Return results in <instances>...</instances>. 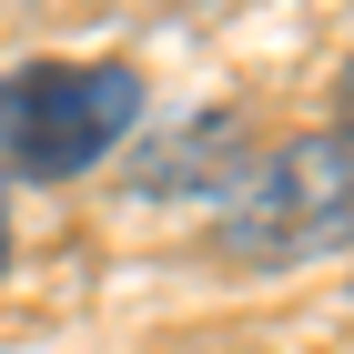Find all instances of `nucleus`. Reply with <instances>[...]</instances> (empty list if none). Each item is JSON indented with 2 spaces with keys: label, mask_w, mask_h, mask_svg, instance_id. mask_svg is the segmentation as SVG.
<instances>
[{
  "label": "nucleus",
  "mask_w": 354,
  "mask_h": 354,
  "mask_svg": "<svg viewBox=\"0 0 354 354\" xmlns=\"http://www.w3.org/2000/svg\"><path fill=\"white\" fill-rule=\"evenodd\" d=\"M142 122V71L122 61H30L0 82V172L21 183H71L111 162Z\"/></svg>",
  "instance_id": "f257e3e1"
},
{
  "label": "nucleus",
  "mask_w": 354,
  "mask_h": 354,
  "mask_svg": "<svg viewBox=\"0 0 354 354\" xmlns=\"http://www.w3.org/2000/svg\"><path fill=\"white\" fill-rule=\"evenodd\" d=\"M223 243L243 253V263H314V253H334L344 243V132L294 142V152L233 203Z\"/></svg>",
  "instance_id": "f03ea898"
},
{
  "label": "nucleus",
  "mask_w": 354,
  "mask_h": 354,
  "mask_svg": "<svg viewBox=\"0 0 354 354\" xmlns=\"http://www.w3.org/2000/svg\"><path fill=\"white\" fill-rule=\"evenodd\" d=\"M0 273H10V183H0Z\"/></svg>",
  "instance_id": "7ed1b4c3"
}]
</instances>
